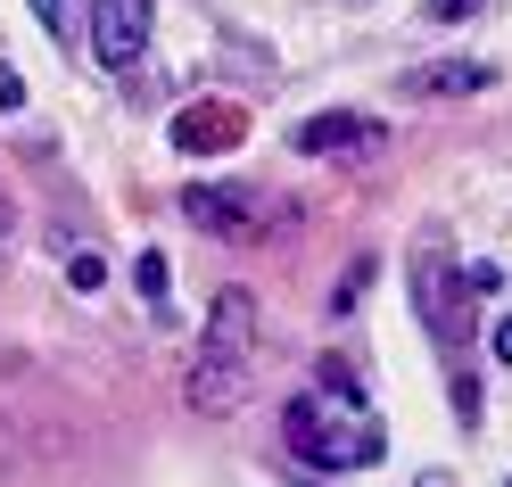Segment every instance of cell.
I'll return each instance as SVG.
<instances>
[{"mask_svg": "<svg viewBox=\"0 0 512 487\" xmlns=\"http://www.w3.org/2000/svg\"><path fill=\"white\" fill-rule=\"evenodd\" d=\"M182 215L199 223V232L215 240H265V232H290V207H273V199H256V190H223V182H190L182 190Z\"/></svg>", "mask_w": 512, "mask_h": 487, "instance_id": "cell-1", "label": "cell"}, {"mask_svg": "<svg viewBox=\"0 0 512 487\" xmlns=\"http://www.w3.org/2000/svg\"><path fill=\"white\" fill-rule=\"evenodd\" d=\"M182 397H190V413H207V421H223L240 397H248V355L240 347H215V339H199V355H190V372H182Z\"/></svg>", "mask_w": 512, "mask_h": 487, "instance_id": "cell-2", "label": "cell"}, {"mask_svg": "<svg viewBox=\"0 0 512 487\" xmlns=\"http://www.w3.org/2000/svg\"><path fill=\"white\" fill-rule=\"evenodd\" d=\"M149 17H157V0H91V50H100L108 75L149 58Z\"/></svg>", "mask_w": 512, "mask_h": 487, "instance_id": "cell-3", "label": "cell"}, {"mask_svg": "<svg viewBox=\"0 0 512 487\" xmlns=\"http://www.w3.org/2000/svg\"><path fill=\"white\" fill-rule=\"evenodd\" d=\"M240 133H248V108L240 100H190L174 116V149L182 157H223V149H240Z\"/></svg>", "mask_w": 512, "mask_h": 487, "instance_id": "cell-4", "label": "cell"}, {"mask_svg": "<svg viewBox=\"0 0 512 487\" xmlns=\"http://www.w3.org/2000/svg\"><path fill=\"white\" fill-rule=\"evenodd\" d=\"M290 149L298 157H364V149H380V124L356 116V108H323V116H306L290 133Z\"/></svg>", "mask_w": 512, "mask_h": 487, "instance_id": "cell-5", "label": "cell"}, {"mask_svg": "<svg viewBox=\"0 0 512 487\" xmlns=\"http://www.w3.org/2000/svg\"><path fill=\"white\" fill-rule=\"evenodd\" d=\"M380 454H389V438H380V421H331L323 413V438H314V454L306 463H323V471H364V463H380Z\"/></svg>", "mask_w": 512, "mask_h": 487, "instance_id": "cell-6", "label": "cell"}, {"mask_svg": "<svg viewBox=\"0 0 512 487\" xmlns=\"http://www.w3.org/2000/svg\"><path fill=\"white\" fill-rule=\"evenodd\" d=\"M488 83H496L488 58H446V67H413L405 75L413 100H471V91H488Z\"/></svg>", "mask_w": 512, "mask_h": 487, "instance_id": "cell-7", "label": "cell"}, {"mask_svg": "<svg viewBox=\"0 0 512 487\" xmlns=\"http://www.w3.org/2000/svg\"><path fill=\"white\" fill-rule=\"evenodd\" d=\"M207 339H215V347H240V355H248V339H256V298H248V289H215Z\"/></svg>", "mask_w": 512, "mask_h": 487, "instance_id": "cell-8", "label": "cell"}, {"mask_svg": "<svg viewBox=\"0 0 512 487\" xmlns=\"http://www.w3.org/2000/svg\"><path fill=\"white\" fill-rule=\"evenodd\" d=\"M34 17H42V34L67 50L75 34H83V17H91V0H34Z\"/></svg>", "mask_w": 512, "mask_h": 487, "instance_id": "cell-9", "label": "cell"}, {"mask_svg": "<svg viewBox=\"0 0 512 487\" xmlns=\"http://www.w3.org/2000/svg\"><path fill=\"white\" fill-rule=\"evenodd\" d=\"M281 438H290L298 454H314V438H323V405H314V397H290V413H281Z\"/></svg>", "mask_w": 512, "mask_h": 487, "instance_id": "cell-10", "label": "cell"}, {"mask_svg": "<svg viewBox=\"0 0 512 487\" xmlns=\"http://www.w3.org/2000/svg\"><path fill=\"white\" fill-rule=\"evenodd\" d=\"M67 281L83 289V298H91V289H108V256H100V248H75V256H67Z\"/></svg>", "mask_w": 512, "mask_h": 487, "instance_id": "cell-11", "label": "cell"}, {"mask_svg": "<svg viewBox=\"0 0 512 487\" xmlns=\"http://www.w3.org/2000/svg\"><path fill=\"white\" fill-rule=\"evenodd\" d=\"M133 281H141V298H149V306H166V256H157V248L133 256Z\"/></svg>", "mask_w": 512, "mask_h": 487, "instance_id": "cell-12", "label": "cell"}, {"mask_svg": "<svg viewBox=\"0 0 512 487\" xmlns=\"http://www.w3.org/2000/svg\"><path fill=\"white\" fill-rule=\"evenodd\" d=\"M17 108H25V75L0 58V116H17Z\"/></svg>", "mask_w": 512, "mask_h": 487, "instance_id": "cell-13", "label": "cell"}, {"mask_svg": "<svg viewBox=\"0 0 512 487\" xmlns=\"http://www.w3.org/2000/svg\"><path fill=\"white\" fill-rule=\"evenodd\" d=\"M455 421H463V430L479 421V380H455Z\"/></svg>", "mask_w": 512, "mask_h": 487, "instance_id": "cell-14", "label": "cell"}, {"mask_svg": "<svg viewBox=\"0 0 512 487\" xmlns=\"http://www.w3.org/2000/svg\"><path fill=\"white\" fill-rule=\"evenodd\" d=\"M9 248H17V199L0 190V256H9Z\"/></svg>", "mask_w": 512, "mask_h": 487, "instance_id": "cell-15", "label": "cell"}, {"mask_svg": "<svg viewBox=\"0 0 512 487\" xmlns=\"http://www.w3.org/2000/svg\"><path fill=\"white\" fill-rule=\"evenodd\" d=\"M471 9H488V0H430V17H471Z\"/></svg>", "mask_w": 512, "mask_h": 487, "instance_id": "cell-16", "label": "cell"}, {"mask_svg": "<svg viewBox=\"0 0 512 487\" xmlns=\"http://www.w3.org/2000/svg\"><path fill=\"white\" fill-rule=\"evenodd\" d=\"M488 347H496V355H504V364H512V314L496 322V339H488Z\"/></svg>", "mask_w": 512, "mask_h": 487, "instance_id": "cell-17", "label": "cell"}, {"mask_svg": "<svg viewBox=\"0 0 512 487\" xmlns=\"http://www.w3.org/2000/svg\"><path fill=\"white\" fill-rule=\"evenodd\" d=\"M0 463H9V421H0Z\"/></svg>", "mask_w": 512, "mask_h": 487, "instance_id": "cell-18", "label": "cell"}, {"mask_svg": "<svg viewBox=\"0 0 512 487\" xmlns=\"http://www.w3.org/2000/svg\"><path fill=\"white\" fill-rule=\"evenodd\" d=\"M504 487H512V479H504Z\"/></svg>", "mask_w": 512, "mask_h": 487, "instance_id": "cell-19", "label": "cell"}]
</instances>
